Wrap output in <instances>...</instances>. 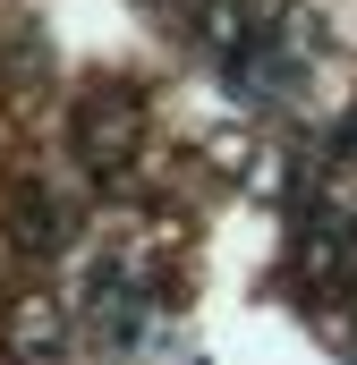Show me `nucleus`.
Segmentation results:
<instances>
[{
	"label": "nucleus",
	"instance_id": "nucleus-2",
	"mask_svg": "<svg viewBox=\"0 0 357 365\" xmlns=\"http://www.w3.org/2000/svg\"><path fill=\"white\" fill-rule=\"evenodd\" d=\"M9 221H17V238H26V247H51V238H60V204H51V195H17V212H9Z\"/></svg>",
	"mask_w": 357,
	"mask_h": 365
},
{
	"label": "nucleus",
	"instance_id": "nucleus-1",
	"mask_svg": "<svg viewBox=\"0 0 357 365\" xmlns=\"http://www.w3.org/2000/svg\"><path fill=\"white\" fill-rule=\"evenodd\" d=\"M136 136H145V110H136V93H128V86L77 93V110H69V145H77L86 170H119V162L136 153Z\"/></svg>",
	"mask_w": 357,
	"mask_h": 365
}]
</instances>
